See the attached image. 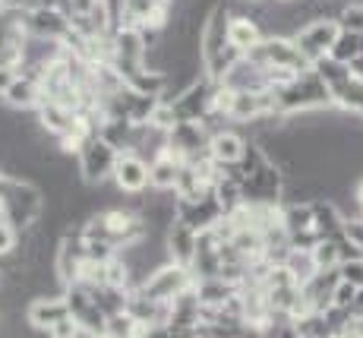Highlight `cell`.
<instances>
[{"mask_svg":"<svg viewBox=\"0 0 363 338\" xmlns=\"http://www.w3.org/2000/svg\"><path fill=\"white\" fill-rule=\"evenodd\" d=\"M275 104H278V114H281V117H294V114H306V111L335 108L329 86L319 80L316 70H306V73L294 76L288 86L275 89Z\"/></svg>","mask_w":363,"mask_h":338,"instance_id":"cell-1","label":"cell"},{"mask_svg":"<svg viewBox=\"0 0 363 338\" xmlns=\"http://www.w3.org/2000/svg\"><path fill=\"white\" fill-rule=\"evenodd\" d=\"M247 58L256 60L259 67H281V70H294V73L313 70V63L303 58V51L297 48V41L288 38V35H265L262 45L253 48Z\"/></svg>","mask_w":363,"mask_h":338,"instance_id":"cell-2","label":"cell"},{"mask_svg":"<svg viewBox=\"0 0 363 338\" xmlns=\"http://www.w3.org/2000/svg\"><path fill=\"white\" fill-rule=\"evenodd\" d=\"M111 67L130 80L139 70H145V35L133 26H123L111 35Z\"/></svg>","mask_w":363,"mask_h":338,"instance_id":"cell-3","label":"cell"},{"mask_svg":"<svg viewBox=\"0 0 363 338\" xmlns=\"http://www.w3.org/2000/svg\"><path fill=\"white\" fill-rule=\"evenodd\" d=\"M117 152L108 139L92 136L86 146L76 155V165H79V174L86 184H104V180L114 178V165H117Z\"/></svg>","mask_w":363,"mask_h":338,"instance_id":"cell-4","label":"cell"},{"mask_svg":"<svg viewBox=\"0 0 363 338\" xmlns=\"http://www.w3.org/2000/svg\"><path fill=\"white\" fill-rule=\"evenodd\" d=\"M193 288H196V276H193L190 266L167 263L143 285V294L152 300H177L180 294L193 291Z\"/></svg>","mask_w":363,"mask_h":338,"instance_id":"cell-5","label":"cell"},{"mask_svg":"<svg viewBox=\"0 0 363 338\" xmlns=\"http://www.w3.org/2000/svg\"><path fill=\"white\" fill-rule=\"evenodd\" d=\"M338 38H341V26L335 23V19H310V23L294 35L297 48L303 51V58L310 63L332 58V48H335Z\"/></svg>","mask_w":363,"mask_h":338,"instance_id":"cell-6","label":"cell"},{"mask_svg":"<svg viewBox=\"0 0 363 338\" xmlns=\"http://www.w3.org/2000/svg\"><path fill=\"white\" fill-rule=\"evenodd\" d=\"M23 26H26V35L51 38V41H67V35L73 32V23L64 16L60 6H32V10H23Z\"/></svg>","mask_w":363,"mask_h":338,"instance_id":"cell-7","label":"cell"},{"mask_svg":"<svg viewBox=\"0 0 363 338\" xmlns=\"http://www.w3.org/2000/svg\"><path fill=\"white\" fill-rule=\"evenodd\" d=\"M114 187L127 196L136 193H149L152 190V178H149V161L136 152H121L117 155V165H114Z\"/></svg>","mask_w":363,"mask_h":338,"instance_id":"cell-8","label":"cell"},{"mask_svg":"<svg viewBox=\"0 0 363 338\" xmlns=\"http://www.w3.org/2000/svg\"><path fill=\"white\" fill-rule=\"evenodd\" d=\"M247 146H250V136L243 133V126H225V130L212 133L208 139V155H212L218 165H237V161L247 155Z\"/></svg>","mask_w":363,"mask_h":338,"instance_id":"cell-9","label":"cell"},{"mask_svg":"<svg viewBox=\"0 0 363 338\" xmlns=\"http://www.w3.org/2000/svg\"><path fill=\"white\" fill-rule=\"evenodd\" d=\"M265 38V29L259 19L247 16V13H231V23H228V45L234 48L240 58H247L253 48H259Z\"/></svg>","mask_w":363,"mask_h":338,"instance_id":"cell-10","label":"cell"},{"mask_svg":"<svg viewBox=\"0 0 363 338\" xmlns=\"http://www.w3.org/2000/svg\"><path fill=\"white\" fill-rule=\"evenodd\" d=\"M41 102H45V95H41V82L32 80V76H26V73L13 76V82L4 92V104L13 108V111H38Z\"/></svg>","mask_w":363,"mask_h":338,"instance_id":"cell-11","label":"cell"},{"mask_svg":"<svg viewBox=\"0 0 363 338\" xmlns=\"http://www.w3.org/2000/svg\"><path fill=\"white\" fill-rule=\"evenodd\" d=\"M26 316H29V322L35 329H41V332H48V329H54L60 320H67L69 307H67V298H35L29 310H26Z\"/></svg>","mask_w":363,"mask_h":338,"instance_id":"cell-12","label":"cell"},{"mask_svg":"<svg viewBox=\"0 0 363 338\" xmlns=\"http://www.w3.org/2000/svg\"><path fill=\"white\" fill-rule=\"evenodd\" d=\"M186 161L180 155H174L171 149L162 152L155 161H149V178H152V190H174L177 193V180L184 171Z\"/></svg>","mask_w":363,"mask_h":338,"instance_id":"cell-13","label":"cell"},{"mask_svg":"<svg viewBox=\"0 0 363 338\" xmlns=\"http://www.w3.org/2000/svg\"><path fill=\"white\" fill-rule=\"evenodd\" d=\"M193 291H196L199 304L206 310H221L228 300L240 294V285H234V281H228V278H199Z\"/></svg>","mask_w":363,"mask_h":338,"instance_id":"cell-14","label":"cell"},{"mask_svg":"<svg viewBox=\"0 0 363 338\" xmlns=\"http://www.w3.org/2000/svg\"><path fill=\"white\" fill-rule=\"evenodd\" d=\"M196 241L199 234L184 222H174V228L167 231V250H171V263L190 266L193 256H196Z\"/></svg>","mask_w":363,"mask_h":338,"instance_id":"cell-15","label":"cell"},{"mask_svg":"<svg viewBox=\"0 0 363 338\" xmlns=\"http://www.w3.org/2000/svg\"><path fill=\"white\" fill-rule=\"evenodd\" d=\"M284 272L291 276V281H294L297 288H303L306 281H310L313 276L319 272L316 266V256H313V250H303V246H291V253L284 256Z\"/></svg>","mask_w":363,"mask_h":338,"instance_id":"cell-16","label":"cell"},{"mask_svg":"<svg viewBox=\"0 0 363 338\" xmlns=\"http://www.w3.org/2000/svg\"><path fill=\"white\" fill-rule=\"evenodd\" d=\"M332 102L338 111H345V114L351 117H363V80H345L338 82V86L332 89Z\"/></svg>","mask_w":363,"mask_h":338,"instance_id":"cell-17","label":"cell"},{"mask_svg":"<svg viewBox=\"0 0 363 338\" xmlns=\"http://www.w3.org/2000/svg\"><path fill=\"white\" fill-rule=\"evenodd\" d=\"M313 70H316L319 80L329 86V92L338 86V82L351 80V67H347V63H341V60H335V58H323L319 63H313Z\"/></svg>","mask_w":363,"mask_h":338,"instance_id":"cell-18","label":"cell"},{"mask_svg":"<svg viewBox=\"0 0 363 338\" xmlns=\"http://www.w3.org/2000/svg\"><path fill=\"white\" fill-rule=\"evenodd\" d=\"M313 256H316L319 269H338V266L345 263V256H341V246H338L335 237H323V241L313 246Z\"/></svg>","mask_w":363,"mask_h":338,"instance_id":"cell-19","label":"cell"},{"mask_svg":"<svg viewBox=\"0 0 363 338\" xmlns=\"http://www.w3.org/2000/svg\"><path fill=\"white\" fill-rule=\"evenodd\" d=\"M357 54H363V45H360V35H354V32H341V38L335 41V48H332V58L335 60H341V63H351Z\"/></svg>","mask_w":363,"mask_h":338,"instance_id":"cell-20","label":"cell"},{"mask_svg":"<svg viewBox=\"0 0 363 338\" xmlns=\"http://www.w3.org/2000/svg\"><path fill=\"white\" fill-rule=\"evenodd\" d=\"M341 32H354V35H363V0H354L338 19Z\"/></svg>","mask_w":363,"mask_h":338,"instance_id":"cell-21","label":"cell"},{"mask_svg":"<svg viewBox=\"0 0 363 338\" xmlns=\"http://www.w3.org/2000/svg\"><path fill=\"white\" fill-rule=\"evenodd\" d=\"M357 298H360V288L347 285V281H338V285H335V294H332V307L347 310V313H351L354 304H357Z\"/></svg>","mask_w":363,"mask_h":338,"instance_id":"cell-22","label":"cell"},{"mask_svg":"<svg viewBox=\"0 0 363 338\" xmlns=\"http://www.w3.org/2000/svg\"><path fill=\"white\" fill-rule=\"evenodd\" d=\"M19 241H23V234H19V231L13 228L6 218H0V259L10 256V253H16Z\"/></svg>","mask_w":363,"mask_h":338,"instance_id":"cell-23","label":"cell"},{"mask_svg":"<svg viewBox=\"0 0 363 338\" xmlns=\"http://www.w3.org/2000/svg\"><path fill=\"white\" fill-rule=\"evenodd\" d=\"M338 276H341V281H347V285L363 291V256H354V259H347V263H341Z\"/></svg>","mask_w":363,"mask_h":338,"instance_id":"cell-24","label":"cell"},{"mask_svg":"<svg viewBox=\"0 0 363 338\" xmlns=\"http://www.w3.org/2000/svg\"><path fill=\"white\" fill-rule=\"evenodd\" d=\"M79 335H82V329L73 316H67V320H60L54 329H48V338H79Z\"/></svg>","mask_w":363,"mask_h":338,"instance_id":"cell-25","label":"cell"},{"mask_svg":"<svg viewBox=\"0 0 363 338\" xmlns=\"http://www.w3.org/2000/svg\"><path fill=\"white\" fill-rule=\"evenodd\" d=\"M13 76H16V70H0V98H4L6 86H10V82H13Z\"/></svg>","mask_w":363,"mask_h":338,"instance_id":"cell-26","label":"cell"},{"mask_svg":"<svg viewBox=\"0 0 363 338\" xmlns=\"http://www.w3.org/2000/svg\"><path fill=\"white\" fill-rule=\"evenodd\" d=\"M347 67H351V76H354V80H363V54H357V58L347 63Z\"/></svg>","mask_w":363,"mask_h":338,"instance_id":"cell-27","label":"cell"},{"mask_svg":"<svg viewBox=\"0 0 363 338\" xmlns=\"http://www.w3.org/2000/svg\"><path fill=\"white\" fill-rule=\"evenodd\" d=\"M0 218H4V200H0Z\"/></svg>","mask_w":363,"mask_h":338,"instance_id":"cell-28","label":"cell"},{"mask_svg":"<svg viewBox=\"0 0 363 338\" xmlns=\"http://www.w3.org/2000/svg\"><path fill=\"white\" fill-rule=\"evenodd\" d=\"M0 184H4V171H0Z\"/></svg>","mask_w":363,"mask_h":338,"instance_id":"cell-29","label":"cell"},{"mask_svg":"<svg viewBox=\"0 0 363 338\" xmlns=\"http://www.w3.org/2000/svg\"><path fill=\"white\" fill-rule=\"evenodd\" d=\"M278 4H288V0H278Z\"/></svg>","mask_w":363,"mask_h":338,"instance_id":"cell-30","label":"cell"}]
</instances>
